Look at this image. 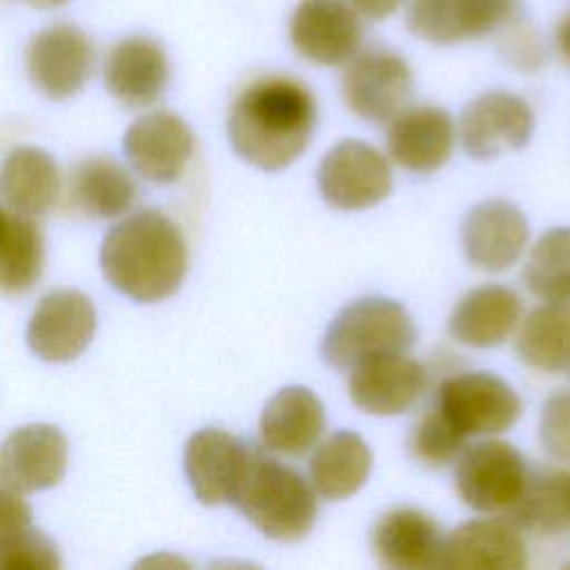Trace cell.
<instances>
[{"label": "cell", "instance_id": "cell-1", "mask_svg": "<svg viewBox=\"0 0 570 570\" xmlns=\"http://www.w3.org/2000/svg\"><path fill=\"white\" fill-rule=\"evenodd\" d=\"M314 127V94L292 76H263L249 82L227 118L234 151L265 171L292 165L312 140Z\"/></svg>", "mask_w": 570, "mask_h": 570}, {"label": "cell", "instance_id": "cell-2", "mask_svg": "<svg viewBox=\"0 0 570 570\" xmlns=\"http://www.w3.org/2000/svg\"><path fill=\"white\" fill-rule=\"evenodd\" d=\"M187 258L180 227L158 209L120 220L100 247L105 278L120 294L140 303L171 296L185 278Z\"/></svg>", "mask_w": 570, "mask_h": 570}, {"label": "cell", "instance_id": "cell-3", "mask_svg": "<svg viewBox=\"0 0 570 570\" xmlns=\"http://www.w3.org/2000/svg\"><path fill=\"white\" fill-rule=\"evenodd\" d=\"M232 503L261 534L281 543L305 539L318 514L316 492L309 481L258 450H252Z\"/></svg>", "mask_w": 570, "mask_h": 570}, {"label": "cell", "instance_id": "cell-4", "mask_svg": "<svg viewBox=\"0 0 570 570\" xmlns=\"http://www.w3.org/2000/svg\"><path fill=\"white\" fill-rule=\"evenodd\" d=\"M416 338V330L407 309L387 296H363L345 305L330 323L321 354L336 370L381 356L407 352Z\"/></svg>", "mask_w": 570, "mask_h": 570}, {"label": "cell", "instance_id": "cell-5", "mask_svg": "<svg viewBox=\"0 0 570 570\" xmlns=\"http://www.w3.org/2000/svg\"><path fill=\"white\" fill-rule=\"evenodd\" d=\"M432 407L468 441L510 430L521 414V399L492 372H459L439 383Z\"/></svg>", "mask_w": 570, "mask_h": 570}, {"label": "cell", "instance_id": "cell-6", "mask_svg": "<svg viewBox=\"0 0 570 570\" xmlns=\"http://www.w3.org/2000/svg\"><path fill=\"white\" fill-rule=\"evenodd\" d=\"M530 474L523 454L512 443L488 439L463 448L454 485L468 508L505 517L523 497Z\"/></svg>", "mask_w": 570, "mask_h": 570}, {"label": "cell", "instance_id": "cell-7", "mask_svg": "<svg viewBox=\"0 0 570 570\" xmlns=\"http://www.w3.org/2000/svg\"><path fill=\"white\" fill-rule=\"evenodd\" d=\"M414 89L410 65L390 49H365L347 60L341 78L345 107L370 122H387L403 107Z\"/></svg>", "mask_w": 570, "mask_h": 570}, {"label": "cell", "instance_id": "cell-8", "mask_svg": "<svg viewBox=\"0 0 570 570\" xmlns=\"http://www.w3.org/2000/svg\"><path fill=\"white\" fill-rule=\"evenodd\" d=\"M316 178L323 200L343 212L374 207L392 189L387 158L370 142L356 138L336 142L323 156Z\"/></svg>", "mask_w": 570, "mask_h": 570}, {"label": "cell", "instance_id": "cell-9", "mask_svg": "<svg viewBox=\"0 0 570 570\" xmlns=\"http://www.w3.org/2000/svg\"><path fill=\"white\" fill-rule=\"evenodd\" d=\"M532 131L534 114L530 105L503 89L483 91L463 107L459 118L461 145L476 160L525 147Z\"/></svg>", "mask_w": 570, "mask_h": 570}, {"label": "cell", "instance_id": "cell-10", "mask_svg": "<svg viewBox=\"0 0 570 570\" xmlns=\"http://www.w3.org/2000/svg\"><path fill=\"white\" fill-rule=\"evenodd\" d=\"M289 40L314 65H345L363 42L361 16L347 0H301L289 18Z\"/></svg>", "mask_w": 570, "mask_h": 570}, {"label": "cell", "instance_id": "cell-11", "mask_svg": "<svg viewBox=\"0 0 570 570\" xmlns=\"http://www.w3.org/2000/svg\"><path fill=\"white\" fill-rule=\"evenodd\" d=\"M519 0H410L407 29L430 45H459L501 29L517 16Z\"/></svg>", "mask_w": 570, "mask_h": 570}, {"label": "cell", "instance_id": "cell-12", "mask_svg": "<svg viewBox=\"0 0 570 570\" xmlns=\"http://www.w3.org/2000/svg\"><path fill=\"white\" fill-rule=\"evenodd\" d=\"M428 390V370L405 352L372 356L350 370L347 394L372 416L407 412Z\"/></svg>", "mask_w": 570, "mask_h": 570}, {"label": "cell", "instance_id": "cell-13", "mask_svg": "<svg viewBox=\"0 0 570 570\" xmlns=\"http://www.w3.org/2000/svg\"><path fill=\"white\" fill-rule=\"evenodd\" d=\"M252 448L238 436L205 428L189 436L183 454L187 481L205 505L232 503L245 476Z\"/></svg>", "mask_w": 570, "mask_h": 570}, {"label": "cell", "instance_id": "cell-14", "mask_svg": "<svg viewBox=\"0 0 570 570\" xmlns=\"http://www.w3.org/2000/svg\"><path fill=\"white\" fill-rule=\"evenodd\" d=\"M94 47L73 24L42 29L27 49V71L38 91L51 100L71 98L91 73Z\"/></svg>", "mask_w": 570, "mask_h": 570}, {"label": "cell", "instance_id": "cell-15", "mask_svg": "<svg viewBox=\"0 0 570 570\" xmlns=\"http://www.w3.org/2000/svg\"><path fill=\"white\" fill-rule=\"evenodd\" d=\"M530 225L523 212L503 198L474 205L461 223V245L465 258L483 272H503L523 254Z\"/></svg>", "mask_w": 570, "mask_h": 570}, {"label": "cell", "instance_id": "cell-16", "mask_svg": "<svg viewBox=\"0 0 570 570\" xmlns=\"http://www.w3.org/2000/svg\"><path fill=\"white\" fill-rule=\"evenodd\" d=\"M67 470V439L49 423L11 432L0 445V485L27 494L58 485Z\"/></svg>", "mask_w": 570, "mask_h": 570}, {"label": "cell", "instance_id": "cell-17", "mask_svg": "<svg viewBox=\"0 0 570 570\" xmlns=\"http://www.w3.org/2000/svg\"><path fill=\"white\" fill-rule=\"evenodd\" d=\"M96 330L94 303L76 289L47 294L27 325V343L49 363L71 361L85 352Z\"/></svg>", "mask_w": 570, "mask_h": 570}, {"label": "cell", "instance_id": "cell-18", "mask_svg": "<svg viewBox=\"0 0 570 570\" xmlns=\"http://www.w3.org/2000/svg\"><path fill=\"white\" fill-rule=\"evenodd\" d=\"M370 546L385 568H443L445 534L428 512L416 508H394L381 514L372 528Z\"/></svg>", "mask_w": 570, "mask_h": 570}, {"label": "cell", "instance_id": "cell-19", "mask_svg": "<svg viewBox=\"0 0 570 570\" xmlns=\"http://www.w3.org/2000/svg\"><path fill=\"white\" fill-rule=\"evenodd\" d=\"M122 149L140 176L154 183H171L194 154V134L180 116L154 111L127 129Z\"/></svg>", "mask_w": 570, "mask_h": 570}, {"label": "cell", "instance_id": "cell-20", "mask_svg": "<svg viewBox=\"0 0 570 570\" xmlns=\"http://www.w3.org/2000/svg\"><path fill=\"white\" fill-rule=\"evenodd\" d=\"M454 149V120L436 105L403 107L387 127L392 160L414 174L441 169Z\"/></svg>", "mask_w": 570, "mask_h": 570}, {"label": "cell", "instance_id": "cell-21", "mask_svg": "<svg viewBox=\"0 0 570 570\" xmlns=\"http://www.w3.org/2000/svg\"><path fill=\"white\" fill-rule=\"evenodd\" d=\"M325 430V407L305 385L278 390L263 407L258 421L261 443L281 456H303L316 448Z\"/></svg>", "mask_w": 570, "mask_h": 570}, {"label": "cell", "instance_id": "cell-22", "mask_svg": "<svg viewBox=\"0 0 570 570\" xmlns=\"http://www.w3.org/2000/svg\"><path fill=\"white\" fill-rule=\"evenodd\" d=\"M521 321V298L514 289L490 283L470 289L448 318L450 336L468 347L488 350L505 343Z\"/></svg>", "mask_w": 570, "mask_h": 570}, {"label": "cell", "instance_id": "cell-23", "mask_svg": "<svg viewBox=\"0 0 570 570\" xmlns=\"http://www.w3.org/2000/svg\"><path fill=\"white\" fill-rule=\"evenodd\" d=\"M528 566V548L508 519H472L445 537L443 568H501Z\"/></svg>", "mask_w": 570, "mask_h": 570}, {"label": "cell", "instance_id": "cell-24", "mask_svg": "<svg viewBox=\"0 0 570 570\" xmlns=\"http://www.w3.org/2000/svg\"><path fill=\"white\" fill-rule=\"evenodd\" d=\"M169 80V65L158 42L149 38H127L118 42L105 62V85L125 107H147L156 102Z\"/></svg>", "mask_w": 570, "mask_h": 570}, {"label": "cell", "instance_id": "cell-25", "mask_svg": "<svg viewBox=\"0 0 570 570\" xmlns=\"http://www.w3.org/2000/svg\"><path fill=\"white\" fill-rule=\"evenodd\" d=\"M372 461V450L361 434L338 430L316 445L309 459V485L327 501L347 499L365 485Z\"/></svg>", "mask_w": 570, "mask_h": 570}, {"label": "cell", "instance_id": "cell-26", "mask_svg": "<svg viewBox=\"0 0 570 570\" xmlns=\"http://www.w3.org/2000/svg\"><path fill=\"white\" fill-rule=\"evenodd\" d=\"M58 191V165L47 151L18 147L4 158L0 169V196L16 214H45L56 203Z\"/></svg>", "mask_w": 570, "mask_h": 570}, {"label": "cell", "instance_id": "cell-27", "mask_svg": "<svg viewBox=\"0 0 570 570\" xmlns=\"http://www.w3.org/2000/svg\"><path fill=\"white\" fill-rule=\"evenodd\" d=\"M136 198L131 176L111 158L94 156L82 160L69 183L71 205L94 218H114L125 214Z\"/></svg>", "mask_w": 570, "mask_h": 570}, {"label": "cell", "instance_id": "cell-28", "mask_svg": "<svg viewBox=\"0 0 570 570\" xmlns=\"http://www.w3.org/2000/svg\"><path fill=\"white\" fill-rule=\"evenodd\" d=\"M521 363L539 372L570 367V305L543 303L523 318L517 336Z\"/></svg>", "mask_w": 570, "mask_h": 570}, {"label": "cell", "instance_id": "cell-29", "mask_svg": "<svg viewBox=\"0 0 570 570\" xmlns=\"http://www.w3.org/2000/svg\"><path fill=\"white\" fill-rule=\"evenodd\" d=\"M505 519L519 530L537 534L570 532V472L543 470L530 474L523 497Z\"/></svg>", "mask_w": 570, "mask_h": 570}, {"label": "cell", "instance_id": "cell-30", "mask_svg": "<svg viewBox=\"0 0 570 570\" xmlns=\"http://www.w3.org/2000/svg\"><path fill=\"white\" fill-rule=\"evenodd\" d=\"M523 283L543 303L570 305V227L539 236L523 267Z\"/></svg>", "mask_w": 570, "mask_h": 570}, {"label": "cell", "instance_id": "cell-31", "mask_svg": "<svg viewBox=\"0 0 570 570\" xmlns=\"http://www.w3.org/2000/svg\"><path fill=\"white\" fill-rule=\"evenodd\" d=\"M45 243L40 227L22 214L11 218L0 245V289L18 294L29 289L42 274Z\"/></svg>", "mask_w": 570, "mask_h": 570}, {"label": "cell", "instance_id": "cell-32", "mask_svg": "<svg viewBox=\"0 0 570 570\" xmlns=\"http://www.w3.org/2000/svg\"><path fill=\"white\" fill-rule=\"evenodd\" d=\"M465 441L445 423V419L430 407L412 428L407 450L412 459L425 468H443L454 463L463 452Z\"/></svg>", "mask_w": 570, "mask_h": 570}, {"label": "cell", "instance_id": "cell-33", "mask_svg": "<svg viewBox=\"0 0 570 570\" xmlns=\"http://www.w3.org/2000/svg\"><path fill=\"white\" fill-rule=\"evenodd\" d=\"M60 568L56 543L40 530L20 528L0 539V570H53Z\"/></svg>", "mask_w": 570, "mask_h": 570}, {"label": "cell", "instance_id": "cell-34", "mask_svg": "<svg viewBox=\"0 0 570 570\" xmlns=\"http://www.w3.org/2000/svg\"><path fill=\"white\" fill-rule=\"evenodd\" d=\"M499 38L501 58L519 71H539L546 62V47L534 27L525 24L519 18L505 22Z\"/></svg>", "mask_w": 570, "mask_h": 570}, {"label": "cell", "instance_id": "cell-35", "mask_svg": "<svg viewBox=\"0 0 570 570\" xmlns=\"http://www.w3.org/2000/svg\"><path fill=\"white\" fill-rule=\"evenodd\" d=\"M539 441L552 459L570 463V392H554L546 399L539 414Z\"/></svg>", "mask_w": 570, "mask_h": 570}, {"label": "cell", "instance_id": "cell-36", "mask_svg": "<svg viewBox=\"0 0 570 570\" xmlns=\"http://www.w3.org/2000/svg\"><path fill=\"white\" fill-rule=\"evenodd\" d=\"M31 521V508L22 501L20 492L0 485V539L27 528Z\"/></svg>", "mask_w": 570, "mask_h": 570}, {"label": "cell", "instance_id": "cell-37", "mask_svg": "<svg viewBox=\"0 0 570 570\" xmlns=\"http://www.w3.org/2000/svg\"><path fill=\"white\" fill-rule=\"evenodd\" d=\"M358 16H365L370 20H383L387 16H392L403 0H347Z\"/></svg>", "mask_w": 570, "mask_h": 570}, {"label": "cell", "instance_id": "cell-38", "mask_svg": "<svg viewBox=\"0 0 570 570\" xmlns=\"http://www.w3.org/2000/svg\"><path fill=\"white\" fill-rule=\"evenodd\" d=\"M552 45L566 67H570V7L559 16L552 29Z\"/></svg>", "mask_w": 570, "mask_h": 570}, {"label": "cell", "instance_id": "cell-39", "mask_svg": "<svg viewBox=\"0 0 570 570\" xmlns=\"http://www.w3.org/2000/svg\"><path fill=\"white\" fill-rule=\"evenodd\" d=\"M11 214H7L2 207H0V245H2V240H4V236H7V232H9V225H11Z\"/></svg>", "mask_w": 570, "mask_h": 570}, {"label": "cell", "instance_id": "cell-40", "mask_svg": "<svg viewBox=\"0 0 570 570\" xmlns=\"http://www.w3.org/2000/svg\"><path fill=\"white\" fill-rule=\"evenodd\" d=\"M31 7H36V9H51V7H60V4H65V2H69V0H27Z\"/></svg>", "mask_w": 570, "mask_h": 570}]
</instances>
